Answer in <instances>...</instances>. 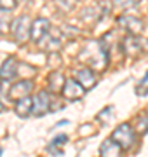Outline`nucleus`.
<instances>
[{
    "label": "nucleus",
    "instance_id": "obj_1",
    "mask_svg": "<svg viewBox=\"0 0 148 157\" xmlns=\"http://www.w3.org/2000/svg\"><path fill=\"white\" fill-rule=\"evenodd\" d=\"M108 49H106V45L103 44L101 40H91V42H87L86 47L82 49L80 52V61L86 63L89 68L92 70H105L106 65H108Z\"/></svg>",
    "mask_w": 148,
    "mask_h": 157
},
{
    "label": "nucleus",
    "instance_id": "obj_2",
    "mask_svg": "<svg viewBox=\"0 0 148 157\" xmlns=\"http://www.w3.org/2000/svg\"><path fill=\"white\" fill-rule=\"evenodd\" d=\"M115 143H119L120 148L122 150H129L132 145H134V141H136V131L131 128V124H120L119 128L115 129L112 136H110Z\"/></svg>",
    "mask_w": 148,
    "mask_h": 157
},
{
    "label": "nucleus",
    "instance_id": "obj_3",
    "mask_svg": "<svg viewBox=\"0 0 148 157\" xmlns=\"http://www.w3.org/2000/svg\"><path fill=\"white\" fill-rule=\"evenodd\" d=\"M30 30H31V21H30L28 16H19L16 19H12L11 23V33L12 39L23 44L30 39Z\"/></svg>",
    "mask_w": 148,
    "mask_h": 157
},
{
    "label": "nucleus",
    "instance_id": "obj_4",
    "mask_svg": "<svg viewBox=\"0 0 148 157\" xmlns=\"http://www.w3.org/2000/svg\"><path fill=\"white\" fill-rule=\"evenodd\" d=\"M51 110V98H49V93L47 91H42L39 94H35L31 98V112L40 117V115H46L47 112Z\"/></svg>",
    "mask_w": 148,
    "mask_h": 157
},
{
    "label": "nucleus",
    "instance_id": "obj_5",
    "mask_svg": "<svg viewBox=\"0 0 148 157\" xmlns=\"http://www.w3.org/2000/svg\"><path fill=\"white\" fill-rule=\"evenodd\" d=\"M75 80L79 82L84 89H91V87H94V84L98 82V78H96V72L92 70V68L89 67H82V68H77L75 70Z\"/></svg>",
    "mask_w": 148,
    "mask_h": 157
},
{
    "label": "nucleus",
    "instance_id": "obj_6",
    "mask_svg": "<svg viewBox=\"0 0 148 157\" xmlns=\"http://www.w3.org/2000/svg\"><path fill=\"white\" fill-rule=\"evenodd\" d=\"M61 93H63V96H65L68 101H77V100H80V98L84 96L86 89H84V87L75 80V78H68V80H65Z\"/></svg>",
    "mask_w": 148,
    "mask_h": 157
},
{
    "label": "nucleus",
    "instance_id": "obj_7",
    "mask_svg": "<svg viewBox=\"0 0 148 157\" xmlns=\"http://www.w3.org/2000/svg\"><path fill=\"white\" fill-rule=\"evenodd\" d=\"M119 25L129 35H139L143 32V28H145V23L139 17H134V16H120Z\"/></svg>",
    "mask_w": 148,
    "mask_h": 157
},
{
    "label": "nucleus",
    "instance_id": "obj_8",
    "mask_svg": "<svg viewBox=\"0 0 148 157\" xmlns=\"http://www.w3.org/2000/svg\"><path fill=\"white\" fill-rule=\"evenodd\" d=\"M122 51H124L125 56L134 58L138 54H141V40L138 39V35H127L124 40H122Z\"/></svg>",
    "mask_w": 148,
    "mask_h": 157
},
{
    "label": "nucleus",
    "instance_id": "obj_9",
    "mask_svg": "<svg viewBox=\"0 0 148 157\" xmlns=\"http://www.w3.org/2000/svg\"><path fill=\"white\" fill-rule=\"evenodd\" d=\"M49 28H51V25L47 21L46 17H37L33 23H31V30H30V39L37 42L39 44L40 39L44 37L46 33H49Z\"/></svg>",
    "mask_w": 148,
    "mask_h": 157
},
{
    "label": "nucleus",
    "instance_id": "obj_10",
    "mask_svg": "<svg viewBox=\"0 0 148 157\" xmlns=\"http://www.w3.org/2000/svg\"><path fill=\"white\" fill-rule=\"evenodd\" d=\"M31 89H33V82L31 80H19V82H16V84L11 87V91H9V98L11 100H21V98H24V96H28L30 93H31Z\"/></svg>",
    "mask_w": 148,
    "mask_h": 157
},
{
    "label": "nucleus",
    "instance_id": "obj_11",
    "mask_svg": "<svg viewBox=\"0 0 148 157\" xmlns=\"http://www.w3.org/2000/svg\"><path fill=\"white\" fill-rule=\"evenodd\" d=\"M99 157H122V148L119 143H115L112 138H108L99 148Z\"/></svg>",
    "mask_w": 148,
    "mask_h": 157
},
{
    "label": "nucleus",
    "instance_id": "obj_12",
    "mask_svg": "<svg viewBox=\"0 0 148 157\" xmlns=\"http://www.w3.org/2000/svg\"><path fill=\"white\" fill-rule=\"evenodd\" d=\"M17 75V61L14 58H9L4 61L2 68H0V78L2 80H12Z\"/></svg>",
    "mask_w": 148,
    "mask_h": 157
},
{
    "label": "nucleus",
    "instance_id": "obj_13",
    "mask_svg": "<svg viewBox=\"0 0 148 157\" xmlns=\"http://www.w3.org/2000/svg\"><path fill=\"white\" fill-rule=\"evenodd\" d=\"M14 112L19 115V117H28L31 113V98L30 96H24L21 100H16L14 101Z\"/></svg>",
    "mask_w": 148,
    "mask_h": 157
},
{
    "label": "nucleus",
    "instance_id": "obj_14",
    "mask_svg": "<svg viewBox=\"0 0 148 157\" xmlns=\"http://www.w3.org/2000/svg\"><path fill=\"white\" fill-rule=\"evenodd\" d=\"M39 45H42V49H46V51H59V47H61V44H59V40L54 39V35L52 33H46L42 39H40Z\"/></svg>",
    "mask_w": 148,
    "mask_h": 157
},
{
    "label": "nucleus",
    "instance_id": "obj_15",
    "mask_svg": "<svg viewBox=\"0 0 148 157\" xmlns=\"http://www.w3.org/2000/svg\"><path fill=\"white\" fill-rule=\"evenodd\" d=\"M63 84H65V77H63L59 72H52L49 75V91L52 93H59L63 89Z\"/></svg>",
    "mask_w": 148,
    "mask_h": 157
},
{
    "label": "nucleus",
    "instance_id": "obj_16",
    "mask_svg": "<svg viewBox=\"0 0 148 157\" xmlns=\"http://www.w3.org/2000/svg\"><path fill=\"white\" fill-rule=\"evenodd\" d=\"M75 4H77V0H56L57 9H61V11H65V12L72 11L75 7Z\"/></svg>",
    "mask_w": 148,
    "mask_h": 157
},
{
    "label": "nucleus",
    "instance_id": "obj_17",
    "mask_svg": "<svg viewBox=\"0 0 148 157\" xmlns=\"http://www.w3.org/2000/svg\"><path fill=\"white\" fill-rule=\"evenodd\" d=\"M7 12H9V11H2V9H0V33H2V32H6L7 25H9Z\"/></svg>",
    "mask_w": 148,
    "mask_h": 157
},
{
    "label": "nucleus",
    "instance_id": "obj_18",
    "mask_svg": "<svg viewBox=\"0 0 148 157\" xmlns=\"http://www.w3.org/2000/svg\"><path fill=\"white\" fill-rule=\"evenodd\" d=\"M16 0H0V9L2 11H12L16 7Z\"/></svg>",
    "mask_w": 148,
    "mask_h": 157
},
{
    "label": "nucleus",
    "instance_id": "obj_19",
    "mask_svg": "<svg viewBox=\"0 0 148 157\" xmlns=\"http://www.w3.org/2000/svg\"><path fill=\"white\" fill-rule=\"evenodd\" d=\"M141 0H115V4L120 7H124V9H129V7H134L136 4H139Z\"/></svg>",
    "mask_w": 148,
    "mask_h": 157
},
{
    "label": "nucleus",
    "instance_id": "obj_20",
    "mask_svg": "<svg viewBox=\"0 0 148 157\" xmlns=\"http://www.w3.org/2000/svg\"><path fill=\"white\" fill-rule=\"evenodd\" d=\"M66 140H68V138H66V135H61V136H57V138H54V140H52V143H51V147H49V150L52 152L56 147H59V143H65Z\"/></svg>",
    "mask_w": 148,
    "mask_h": 157
},
{
    "label": "nucleus",
    "instance_id": "obj_21",
    "mask_svg": "<svg viewBox=\"0 0 148 157\" xmlns=\"http://www.w3.org/2000/svg\"><path fill=\"white\" fill-rule=\"evenodd\" d=\"M138 131L139 133H146L148 131V117H139V126H138Z\"/></svg>",
    "mask_w": 148,
    "mask_h": 157
},
{
    "label": "nucleus",
    "instance_id": "obj_22",
    "mask_svg": "<svg viewBox=\"0 0 148 157\" xmlns=\"http://www.w3.org/2000/svg\"><path fill=\"white\" fill-rule=\"evenodd\" d=\"M138 96H146L148 94V87H145V91H136Z\"/></svg>",
    "mask_w": 148,
    "mask_h": 157
},
{
    "label": "nucleus",
    "instance_id": "obj_23",
    "mask_svg": "<svg viewBox=\"0 0 148 157\" xmlns=\"http://www.w3.org/2000/svg\"><path fill=\"white\" fill-rule=\"evenodd\" d=\"M146 80H148V72H146V75H145V77L141 78V84H145V82H146Z\"/></svg>",
    "mask_w": 148,
    "mask_h": 157
},
{
    "label": "nucleus",
    "instance_id": "obj_24",
    "mask_svg": "<svg viewBox=\"0 0 148 157\" xmlns=\"http://www.w3.org/2000/svg\"><path fill=\"white\" fill-rule=\"evenodd\" d=\"M4 108H6V107H4V103L0 101V112H4Z\"/></svg>",
    "mask_w": 148,
    "mask_h": 157
}]
</instances>
